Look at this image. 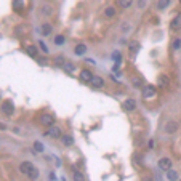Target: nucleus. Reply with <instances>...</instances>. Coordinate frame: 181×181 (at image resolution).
<instances>
[{"label": "nucleus", "instance_id": "obj_1", "mask_svg": "<svg viewBox=\"0 0 181 181\" xmlns=\"http://www.w3.org/2000/svg\"><path fill=\"white\" fill-rule=\"evenodd\" d=\"M40 122H42V125H45V127H53L55 125V117L51 116V114H43V116L40 117Z\"/></svg>", "mask_w": 181, "mask_h": 181}, {"label": "nucleus", "instance_id": "obj_2", "mask_svg": "<svg viewBox=\"0 0 181 181\" xmlns=\"http://www.w3.org/2000/svg\"><path fill=\"white\" fill-rule=\"evenodd\" d=\"M159 168L164 170V171H170L171 170V160L168 157H162L159 160Z\"/></svg>", "mask_w": 181, "mask_h": 181}, {"label": "nucleus", "instance_id": "obj_3", "mask_svg": "<svg viewBox=\"0 0 181 181\" xmlns=\"http://www.w3.org/2000/svg\"><path fill=\"white\" fill-rule=\"evenodd\" d=\"M164 130H165V133H168V135H171V133H175V131L178 130V123H176L175 120H168V122L165 123Z\"/></svg>", "mask_w": 181, "mask_h": 181}, {"label": "nucleus", "instance_id": "obj_4", "mask_svg": "<svg viewBox=\"0 0 181 181\" xmlns=\"http://www.w3.org/2000/svg\"><path fill=\"white\" fill-rule=\"evenodd\" d=\"M2 111L7 114V116H13V114H15V106H13V103H11V101H3Z\"/></svg>", "mask_w": 181, "mask_h": 181}, {"label": "nucleus", "instance_id": "obj_5", "mask_svg": "<svg viewBox=\"0 0 181 181\" xmlns=\"http://www.w3.org/2000/svg\"><path fill=\"white\" fill-rule=\"evenodd\" d=\"M170 29H173V31L181 29V13H178L173 20L170 21Z\"/></svg>", "mask_w": 181, "mask_h": 181}, {"label": "nucleus", "instance_id": "obj_6", "mask_svg": "<svg viewBox=\"0 0 181 181\" xmlns=\"http://www.w3.org/2000/svg\"><path fill=\"white\" fill-rule=\"evenodd\" d=\"M156 95V87L154 85H146L144 88H143V96L144 98H152Z\"/></svg>", "mask_w": 181, "mask_h": 181}, {"label": "nucleus", "instance_id": "obj_7", "mask_svg": "<svg viewBox=\"0 0 181 181\" xmlns=\"http://www.w3.org/2000/svg\"><path fill=\"white\" fill-rule=\"evenodd\" d=\"M79 77H80V80H83V82H91V79H93V74H91L88 69H82Z\"/></svg>", "mask_w": 181, "mask_h": 181}, {"label": "nucleus", "instance_id": "obj_8", "mask_svg": "<svg viewBox=\"0 0 181 181\" xmlns=\"http://www.w3.org/2000/svg\"><path fill=\"white\" fill-rule=\"evenodd\" d=\"M122 106H123V109H125V111H133V109L136 108V101H135V99H131V98H128V99L123 101Z\"/></svg>", "mask_w": 181, "mask_h": 181}, {"label": "nucleus", "instance_id": "obj_9", "mask_svg": "<svg viewBox=\"0 0 181 181\" xmlns=\"http://www.w3.org/2000/svg\"><path fill=\"white\" fill-rule=\"evenodd\" d=\"M90 83L93 85V88H103L104 87V80L101 77H98V75H93V79H91Z\"/></svg>", "mask_w": 181, "mask_h": 181}, {"label": "nucleus", "instance_id": "obj_10", "mask_svg": "<svg viewBox=\"0 0 181 181\" xmlns=\"http://www.w3.org/2000/svg\"><path fill=\"white\" fill-rule=\"evenodd\" d=\"M48 135L51 136V138H55V139H58V138H61L63 135H61V130L58 128V127H50V130H48Z\"/></svg>", "mask_w": 181, "mask_h": 181}, {"label": "nucleus", "instance_id": "obj_11", "mask_svg": "<svg viewBox=\"0 0 181 181\" xmlns=\"http://www.w3.org/2000/svg\"><path fill=\"white\" fill-rule=\"evenodd\" d=\"M40 11H42V15H45V16H50V15L53 13V8H51L50 3H42Z\"/></svg>", "mask_w": 181, "mask_h": 181}, {"label": "nucleus", "instance_id": "obj_12", "mask_svg": "<svg viewBox=\"0 0 181 181\" xmlns=\"http://www.w3.org/2000/svg\"><path fill=\"white\" fill-rule=\"evenodd\" d=\"M32 167H34V165L31 164V162H23V164L20 165V171H21V173H24V175H27Z\"/></svg>", "mask_w": 181, "mask_h": 181}, {"label": "nucleus", "instance_id": "obj_13", "mask_svg": "<svg viewBox=\"0 0 181 181\" xmlns=\"http://www.w3.org/2000/svg\"><path fill=\"white\" fill-rule=\"evenodd\" d=\"M40 31H42V35H50L51 34V24L50 23H43L42 27H40Z\"/></svg>", "mask_w": 181, "mask_h": 181}, {"label": "nucleus", "instance_id": "obj_14", "mask_svg": "<svg viewBox=\"0 0 181 181\" xmlns=\"http://www.w3.org/2000/svg\"><path fill=\"white\" fill-rule=\"evenodd\" d=\"M170 3H171V0H159L156 3V7H157V10H165Z\"/></svg>", "mask_w": 181, "mask_h": 181}, {"label": "nucleus", "instance_id": "obj_15", "mask_svg": "<svg viewBox=\"0 0 181 181\" xmlns=\"http://www.w3.org/2000/svg\"><path fill=\"white\" fill-rule=\"evenodd\" d=\"M61 141H63V144H64V146H72V144H74V138H72L71 135H64V136H61Z\"/></svg>", "mask_w": 181, "mask_h": 181}, {"label": "nucleus", "instance_id": "obj_16", "mask_svg": "<svg viewBox=\"0 0 181 181\" xmlns=\"http://www.w3.org/2000/svg\"><path fill=\"white\" fill-rule=\"evenodd\" d=\"M74 51H75V55H79V56H80V55H85V51H87V46H85L83 43H79L77 46H75Z\"/></svg>", "mask_w": 181, "mask_h": 181}, {"label": "nucleus", "instance_id": "obj_17", "mask_svg": "<svg viewBox=\"0 0 181 181\" xmlns=\"http://www.w3.org/2000/svg\"><path fill=\"white\" fill-rule=\"evenodd\" d=\"M27 176H29L31 179H37V178H39V170H37L35 167H32L29 170V173H27Z\"/></svg>", "mask_w": 181, "mask_h": 181}, {"label": "nucleus", "instance_id": "obj_18", "mask_svg": "<svg viewBox=\"0 0 181 181\" xmlns=\"http://www.w3.org/2000/svg\"><path fill=\"white\" fill-rule=\"evenodd\" d=\"M167 178L170 181H178V173L175 170H170V171H167Z\"/></svg>", "mask_w": 181, "mask_h": 181}, {"label": "nucleus", "instance_id": "obj_19", "mask_svg": "<svg viewBox=\"0 0 181 181\" xmlns=\"http://www.w3.org/2000/svg\"><path fill=\"white\" fill-rule=\"evenodd\" d=\"M104 16H106V18H112V16H116V10H114L112 7H106V10H104Z\"/></svg>", "mask_w": 181, "mask_h": 181}, {"label": "nucleus", "instance_id": "obj_20", "mask_svg": "<svg viewBox=\"0 0 181 181\" xmlns=\"http://www.w3.org/2000/svg\"><path fill=\"white\" fill-rule=\"evenodd\" d=\"M159 85H160V87H167V85H168V77H167V75H164V74L160 75V77H159Z\"/></svg>", "mask_w": 181, "mask_h": 181}, {"label": "nucleus", "instance_id": "obj_21", "mask_svg": "<svg viewBox=\"0 0 181 181\" xmlns=\"http://www.w3.org/2000/svg\"><path fill=\"white\" fill-rule=\"evenodd\" d=\"M72 176H74V181H85L83 173H80V171H77V170H75L74 173H72Z\"/></svg>", "mask_w": 181, "mask_h": 181}, {"label": "nucleus", "instance_id": "obj_22", "mask_svg": "<svg viewBox=\"0 0 181 181\" xmlns=\"http://www.w3.org/2000/svg\"><path fill=\"white\" fill-rule=\"evenodd\" d=\"M117 3H119V7H122V8H128V7L133 3V0H117Z\"/></svg>", "mask_w": 181, "mask_h": 181}, {"label": "nucleus", "instance_id": "obj_23", "mask_svg": "<svg viewBox=\"0 0 181 181\" xmlns=\"http://www.w3.org/2000/svg\"><path fill=\"white\" fill-rule=\"evenodd\" d=\"M130 29H131V24H130L128 21H123V23L120 24V31H122V32H128Z\"/></svg>", "mask_w": 181, "mask_h": 181}, {"label": "nucleus", "instance_id": "obj_24", "mask_svg": "<svg viewBox=\"0 0 181 181\" xmlns=\"http://www.w3.org/2000/svg\"><path fill=\"white\" fill-rule=\"evenodd\" d=\"M34 152H43V144L40 141H35L34 143Z\"/></svg>", "mask_w": 181, "mask_h": 181}, {"label": "nucleus", "instance_id": "obj_25", "mask_svg": "<svg viewBox=\"0 0 181 181\" xmlns=\"http://www.w3.org/2000/svg\"><path fill=\"white\" fill-rule=\"evenodd\" d=\"M26 51H27V55H31V56H37V48H35L34 45H29L26 48Z\"/></svg>", "mask_w": 181, "mask_h": 181}, {"label": "nucleus", "instance_id": "obj_26", "mask_svg": "<svg viewBox=\"0 0 181 181\" xmlns=\"http://www.w3.org/2000/svg\"><path fill=\"white\" fill-rule=\"evenodd\" d=\"M138 50H139V43H138V42H131V43H130V51H131V53H136Z\"/></svg>", "mask_w": 181, "mask_h": 181}, {"label": "nucleus", "instance_id": "obj_27", "mask_svg": "<svg viewBox=\"0 0 181 181\" xmlns=\"http://www.w3.org/2000/svg\"><path fill=\"white\" fill-rule=\"evenodd\" d=\"M13 7H15V10H23V7H24L23 5V0H15V5Z\"/></svg>", "mask_w": 181, "mask_h": 181}, {"label": "nucleus", "instance_id": "obj_28", "mask_svg": "<svg viewBox=\"0 0 181 181\" xmlns=\"http://www.w3.org/2000/svg\"><path fill=\"white\" fill-rule=\"evenodd\" d=\"M55 43H56V45H63V43H64V37H63V35H56V37H55Z\"/></svg>", "mask_w": 181, "mask_h": 181}, {"label": "nucleus", "instance_id": "obj_29", "mask_svg": "<svg viewBox=\"0 0 181 181\" xmlns=\"http://www.w3.org/2000/svg\"><path fill=\"white\" fill-rule=\"evenodd\" d=\"M55 63L56 64H66V61H64V58H63V56H56V58H55Z\"/></svg>", "mask_w": 181, "mask_h": 181}, {"label": "nucleus", "instance_id": "obj_30", "mask_svg": "<svg viewBox=\"0 0 181 181\" xmlns=\"http://www.w3.org/2000/svg\"><path fill=\"white\" fill-rule=\"evenodd\" d=\"M173 48H181V39H175V42H173Z\"/></svg>", "mask_w": 181, "mask_h": 181}, {"label": "nucleus", "instance_id": "obj_31", "mask_svg": "<svg viewBox=\"0 0 181 181\" xmlns=\"http://www.w3.org/2000/svg\"><path fill=\"white\" fill-rule=\"evenodd\" d=\"M112 58H114V61H116V63H120V53H114Z\"/></svg>", "mask_w": 181, "mask_h": 181}, {"label": "nucleus", "instance_id": "obj_32", "mask_svg": "<svg viewBox=\"0 0 181 181\" xmlns=\"http://www.w3.org/2000/svg\"><path fill=\"white\" fill-rule=\"evenodd\" d=\"M64 69H68V71H74V66H72L71 63H66V64H64Z\"/></svg>", "mask_w": 181, "mask_h": 181}, {"label": "nucleus", "instance_id": "obj_33", "mask_svg": "<svg viewBox=\"0 0 181 181\" xmlns=\"http://www.w3.org/2000/svg\"><path fill=\"white\" fill-rule=\"evenodd\" d=\"M138 7H139V8L146 7V0H139V2H138Z\"/></svg>", "mask_w": 181, "mask_h": 181}, {"label": "nucleus", "instance_id": "obj_34", "mask_svg": "<svg viewBox=\"0 0 181 181\" xmlns=\"http://www.w3.org/2000/svg\"><path fill=\"white\" fill-rule=\"evenodd\" d=\"M133 85H135V87H141V82L138 79H133Z\"/></svg>", "mask_w": 181, "mask_h": 181}, {"label": "nucleus", "instance_id": "obj_35", "mask_svg": "<svg viewBox=\"0 0 181 181\" xmlns=\"http://www.w3.org/2000/svg\"><path fill=\"white\" fill-rule=\"evenodd\" d=\"M40 46H42V50H43L45 53H48V48H46V45H45L43 42H40Z\"/></svg>", "mask_w": 181, "mask_h": 181}, {"label": "nucleus", "instance_id": "obj_36", "mask_svg": "<svg viewBox=\"0 0 181 181\" xmlns=\"http://www.w3.org/2000/svg\"><path fill=\"white\" fill-rule=\"evenodd\" d=\"M144 181H151V179H149V178H146V179H144Z\"/></svg>", "mask_w": 181, "mask_h": 181}, {"label": "nucleus", "instance_id": "obj_37", "mask_svg": "<svg viewBox=\"0 0 181 181\" xmlns=\"http://www.w3.org/2000/svg\"><path fill=\"white\" fill-rule=\"evenodd\" d=\"M179 3H181V0H179Z\"/></svg>", "mask_w": 181, "mask_h": 181}, {"label": "nucleus", "instance_id": "obj_38", "mask_svg": "<svg viewBox=\"0 0 181 181\" xmlns=\"http://www.w3.org/2000/svg\"><path fill=\"white\" fill-rule=\"evenodd\" d=\"M179 181H181V179H179Z\"/></svg>", "mask_w": 181, "mask_h": 181}]
</instances>
